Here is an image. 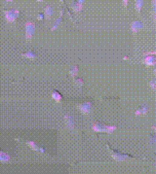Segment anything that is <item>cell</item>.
Returning a JSON list of instances; mask_svg holds the SVG:
<instances>
[{
	"label": "cell",
	"instance_id": "15",
	"mask_svg": "<svg viewBox=\"0 0 156 174\" xmlns=\"http://www.w3.org/2000/svg\"><path fill=\"white\" fill-rule=\"evenodd\" d=\"M62 21H63V11L60 12V17L59 18L56 20V21H55V24H53V27H52V28H51V30L52 31H54V30H56L58 27H59V25L60 24V23H62Z\"/></svg>",
	"mask_w": 156,
	"mask_h": 174
},
{
	"label": "cell",
	"instance_id": "3",
	"mask_svg": "<svg viewBox=\"0 0 156 174\" xmlns=\"http://www.w3.org/2000/svg\"><path fill=\"white\" fill-rule=\"evenodd\" d=\"M25 27V39L30 40L33 37V34L35 32V24L32 21H27L24 24Z\"/></svg>",
	"mask_w": 156,
	"mask_h": 174
},
{
	"label": "cell",
	"instance_id": "9",
	"mask_svg": "<svg viewBox=\"0 0 156 174\" xmlns=\"http://www.w3.org/2000/svg\"><path fill=\"white\" fill-rule=\"evenodd\" d=\"M27 144L31 148V149L33 150V151H35V152H39V153H45V149L44 148H42V147H40V146H38L37 144L34 141H28L27 142Z\"/></svg>",
	"mask_w": 156,
	"mask_h": 174
},
{
	"label": "cell",
	"instance_id": "22",
	"mask_svg": "<svg viewBox=\"0 0 156 174\" xmlns=\"http://www.w3.org/2000/svg\"><path fill=\"white\" fill-rule=\"evenodd\" d=\"M149 87L151 89H152L153 90H156V78H154V79H152L150 82H149Z\"/></svg>",
	"mask_w": 156,
	"mask_h": 174
},
{
	"label": "cell",
	"instance_id": "27",
	"mask_svg": "<svg viewBox=\"0 0 156 174\" xmlns=\"http://www.w3.org/2000/svg\"><path fill=\"white\" fill-rule=\"evenodd\" d=\"M153 73H154V75H156V68L153 70Z\"/></svg>",
	"mask_w": 156,
	"mask_h": 174
},
{
	"label": "cell",
	"instance_id": "23",
	"mask_svg": "<svg viewBox=\"0 0 156 174\" xmlns=\"http://www.w3.org/2000/svg\"><path fill=\"white\" fill-rule=\"evenodd\" d=\"M145 55H156V51H150V52H145V53L144 54Z\"/></svg>",
	"mask_w": 156,
	"mask_h": 174
},
{
	"label": "cell",
	"instance_id": "8",
	"mask_svg": "<svg viewBox=\"0 0 156 174\" xmlns=\"http://www.w3.org/2000/svg\"><path fill=\"white\" fill-rule=\"evenodd\" d=\"M83 4H84V0H77V1H72L71 2V8L72 10L76 12V13H79L82 11L83 9Z\"/></svg>",
	"mask_w": 156,
	"mask_h": 174
},
{
	"label": "cell",
	"instance_id": "13",
	"mask_svg": "<svg viewBox=\"0 0 156 174\" xmlns=\"http://www.w3.org/2000/svg\"><path fill=\"white\" fill-rule=\"evenodd\" d=\"M11 160V157L3 151H0V163H9Z\"/></svg>",
	"mask_w": 156,
	"mask_h": 174
},
{
	"label": "cell",
	"instance_id": "17",
	"mask_svg": "<svg viewBox=\"0 0 156 174\" xmlns=\"http://www.w3.org/2000/svg\"><path fill=\"white\" fill-rule=\"evenodd\" d=\"M144 0H137L135 2V6H136V10L138 11V13H141L142 7H144Z\"/></svg>",
	"mask_w": 156,
	"mask_h": 174
},
{
	"label": "cell",
	"instance_id": "5",
	"mask_svg": "<svg viewBox=\"0 0 156 174\" xmlns=\"http://www.w3.org/2000/svg\"><path fill=\"white\" fill-rule=\"evenodd\" d=\"M77 108L79 109L84 115H87L91 112L92 110V102L87 101V102H83V103H80L77 105Z\"/></svg>",
	"mask_w": 156,
	"mask_h": 174
},
{
	"label": "cell",
	"instance_id": "14",
	"mask_svg": "<svg viewBox=\"0 0 156 174\" xmlns=\"http://www.w3.org/2000/svg\"><path fill=\"white\" fill-rule=\"evenodd\" d=\"M52 98L58 103L62 102V99H63L62 94H60L59 92H57V90H53V92H52Z\"/></svg>",
	"mask_w": 156,
	"mask_h": 174
},
{
	"label": "cell",
	"instance_id": "7",
	"mask_svg": "<svg viewBox=\"0 0 156 174\" xmlns=\"http://www.w3.org/2000/svg\"><path fill=\"white\" fill-rule=\"evenodd\" d=\"M144 27H145V24L141 21H135L131 24V30L134 33H137L138 31H140V30Z\"/></svg>",
	"mask_w": 156,
	"mask_h": 174
},
{
	"label": "cell",
	"instance_id": "12",
	"mask_svg": "<svg viewBox=\"0 0 156 174\" xmlns=\"http://www.w3.org/2000/svg\"><path fill=\"white\" fill-rule=\"evenodd\" d=\"M53 14H54V8L52 7L51 5L46 6V8H45V12H44L45 18L49 21V20H51V18H52V16H53Z\"/></svg>",
	"mask_w": 156,
	"mask_h": 174
},
{
	"label": "cell",
	"instance_id": "26",
	"mask_svg": "<svg viewBox=\"0 0 156 174\" xmlns=\"http://www.w3.org/2000/svg\"><path fill=\"white\" fill-rule=\"evenodd\" d=\"M152 129L154 130V131H156V121H155V124L153 125V127H152Z\"/></svg>",
	"mask_w": 156,
	"mask_h": 174
},
{
	"label": "cell",
	"instance_id": "6",
	"mask_svg": "<svg viewBox=\"0 0 156 174\" xmlns=\"http://www.w3.org/2000/svg\"><path fill=\"white\" fill-rule=\"evenodd\" d=\"M64 123H66L67 128L69 130L74 129V128H75V121H74V118H73L72 116H70V115H66V116H64Z\"/></svg>",
	"mask_w": 156,
	"mask_h": 174
},
{
	"label": "cell",
	"instance_id": "2",
	"mask_svg": "<svg viewBox=\"0 0 156 174\" xmlns=\"http://www.w3.org/2000/svg\"><path fill=\"white\" fill-rule=\"evenodd\" d=\"M92 128L96 132H106V133H112L115 131L117 127L116 125H106L99 123H95L92 125Z\"/></svg>",
	"mask_w": 156,
	"mask_h": 174
},
{
	"label": "cell",
	"instance_id": "10",
	"mask_svg": "<svg viewBox=\"0 0 156 174\" xmlns=\"http://www.w3.org/2000/svg\"><path fill=\"white\" fill-rule=\"evenodd\" d=\"M144 63L146 66H154L156 65V59L153 55H145L144 59Z\"/></svg>",
	"mask_w": 156,
	"mask_h": 174
},
{
	"label": "cell",
	"instance_id": "1",
	"mask_svg": "<svg viewBox=\"0 0 156 174\" xmlns=\"http://www.w3.org/2000/svg\"><path fill=\"white\" fill-rule=\"evenodd\" d=\"M107 150L109 151V153L111 155V157L113 158L114 160L116 162H125V160H131L134 159V157L132 155H129V154H124V153H121V152L117 151L115 149H113L112 147L109 146V144L107 143Z\"/></svg>",
	"mask_w": 156,
	"mask_h": 174
},
{
	"label": "cell",
	"instance_id": "24",
	"mask_svg": "<svg viewBox=\"0 0 156 174\" xmlns=\"http://www.w3.org/2000/svg\"><path fill=\"white\" fill-rule=\"evenodd\" d=\"M122 3H123V6H124V7H127V6H128V3H129V1H128V0H123Z\"/></svg>",
	"mask_w": 156,
	"mask_h": 174
},
{
	"label": "cell",
	"instance_id": "21",
	"mask_svg": "<svg viewBox=\"0 0 156 174\" xmlns=\"http://www.w3.org/2000/svg\"><path fill=\"white\" fill-rule=\"evenodd\" d=\"M148 143L150 145H155L156 144V135H150L148 138Z\"/></svg>",
	"mask_w": 156,
	"mask_h": 174
},
{
	"label": "cell",
	"instance_id": "20",
	"mask_svg": "<svg viewBox=\"0 0 156 174\" xmlns=\"http://www.w3.org/2000/svg\"><path fill=\"white\" fill-rule=\"evenodd\" d=\"M151 3H152V17L155 21H156V0H152Z\"/></svg>",
	"mask_w": 156,
	"mask_h": 174
},
{
	"label": "cell",
	"instance_id": "25",
	"mask_svg": "<svg viewBox=\"0 0 156 174\" xmlns=\"http://www.w3.org/2000/svg\"><path fill=\"white\" fill-rule=\"evenodd\" d=\"M43 18H44V15H43V14H39V15L37 16V19H38V20H40V21H41Z\"/></svg>",
	"mask_w": 156,
	"mask_h": 174
},
{
	"label": "cell",
	"instance_id": "11",
	"mask_svg": "<svg viewBox=\"0 0 156 174\" xmlns=\"http://www.w3.org/2000/svg\"><path fill=\"white\" fill-rule=\"evenodd\" d=\"M149 111V107L145 104V105H142L141 107H140L135 112V115L136 116H142V115H146L147 113Z\"/></svg>",
	"mask_w": 156,
	"mask_h": 174
},
{
	"label": "cell",
	"instance_id": "18",
	"mask_svg": "<svg viewBox=\"0 0 156 174\" xmlns=\"http://www.w3.org/2000/svg\"><path fill=\"white\" fill-rule=\"evenodd\" d=\"M79 73V68H78V66L77 65H74L72 68H71V70L69 71V74L72 76V77H74V76H76L77 74Z\"/></svg>",
	"mask_w": 156,
	"mask_h": 174
},
{
	"label": "cell",
	"instance_id": "16",
	"mask_svg": "<svg viewBox=\"0 0 156 174\" xmlns=\"http://www.w3.org/2000/svg\"><path fill=\"white\" fill-rule=\"evenodd\" d=\"M21 56H24V58H27V59H36V55L34 54L33 52H31V51L27 52V53H23V54H21Z\"/></svg>",
	"mask_w": 156,
	"mask_h": 174
},
{
	"label": "cell",
	"instance_id": "19",
	"mask_svg": "<svg viewBox=\"0 0 156 174\" xmlns=\"http://www.w3.org/2000/svg\"><path fill=\"white\" fill-rule=\"evenodd\" d=\"M74 83L78 88H81V87H83L84 85V81L82 78H76V79H74Z\"/></svg>",
	"mask_w": 156,
	"mask_h": 174
},
{
	"label": "cell",
	"instance_id": "4",
	"mask_svg": "<svg viewBox=\"0 0 156 174\" xmlns=\"http://www.w3.org/2000/svg\"><path fill=\"white\" fill-rule=\"evenodd\" d=\"M4 15H5L6 21L8 23H14V21L17 20V18L20 15V11L18 9L15 10H8L4 12Z\"/></svg>",
	"mask_w": 156,
	"mask_h": 174
}]
</instances>
